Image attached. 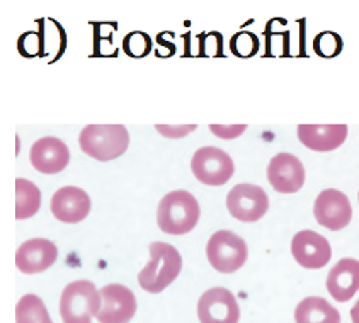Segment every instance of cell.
<instances>
[{
	"instance_id": "1",
	"label": "cell",
	"mask_w": 359,
	"mask_h": 323,
	"mask_svg": "<svg viewBox=\"0 0 359 323\" xmlns=\"http://www.w3.org/2000/svg\"><path fill=\"white\" fill-rule=\"evenodd\" d=\"M150 262L140 270L138 284L147 293H162L170 286L181 274L182 257L177 249L169 243L154 242L150 243Z\"/></svg>"
},
{
	"instance_id": "2",
	"label": "cell",
	"mask_w": 359,
	"mask_h": 323,
	"mask_svg": "<svg viewBox=\"0 0 359 323\" xmlns=\"http://www.w3.org/2000/svg\"><path fill=\"white\" fill-rule=\"evenodd\" d=\"M199 213V202L193 194L182 189L172 191L158 202V228L169 235H186L196 228Z\"/></svg>"
},
{
	"instance_id": "3",
	"label": "cell",
	"mask_w": 359,
	"mask_h": 323,
	"mask_svg": "<svg viewBox=\"0 0 359 323\" xmlns=\"http://www.w3.org/2000/svg\"><path fill=\"white\" fill-rule=\"evenodd\" d=\"M79 145L87 157L109 162L128 150L130 135L123 125H89L81 131Z\"/></svg>"
},
{
	"instance_id": "4",
	"label": "cell",
	"mask_w": 359,
	"mask_h": 323,
	"mask_svg": "<svg viewBox=\"0 0 359 323\" xmlns=\"http://www.w3.org/2000/svg\"><path fill=\"white\" fill-rule=\"evenodd\" d=\"M101 306V293L94 282L86 279L70 282L60 298V315L63 323H93Z\"/></svg>"
},
{
	"instance_id": "5",
	"label": "cell",
	"mask_w": 359,
	"mask_h": 323,
	"mask_svg": "<svg viewBox=\"0 0 359 323\" xmlns=\"http://www.w3.org/2000/svg\"><path fill=\"white\" fill-rule=\"evenodd\" d=\"M247 243L243 238L230 230H218L206 243V257L215 270L223 274H232L245 264Z\"/></svg>"
},
{
	"instance_id": "6",
	"label": "cell",
	"mask_w": 359,
	"mask_h": 323,
	"mask_svg": "<svg viewBox=\"0 0 359 323\" xmlns=\"http://www.w3.org/2000/svg\"><path fill=\"white\" fill-rule=\"evenodd\" d=\"M191 170L206 186H223L233 177L235 165L226 151L215 146H203L193 155Z\"/></svg>"
},
{
	"instance_id": "7",
	"label": "cell",
	"mask_w": 359,
	"mask_h": 323,
	"mask_svg": "<svg viewBox=\"0 0 359 323\" xmlns=\"http://www.w3.org/2000/svg\"><path fill=\"white\" fill-rule=\"evenodd\" d=\"M226 208L238 221L254 223L269 209V198L262 187L254 184H237L226 196Z\"/></svg>"
},
{
	"instance_id": "8",
	"label": "cell",
	"mask_w": 359,
	"mask_h": 323,
	"mask_svg": "<svg viewBox=\"0 0 359 323\" xmlns=\"http://www.w3.org/2000/svg\"><path fill=\"white\" fill-rule=\"evenodd\" d=\"M315 219L318 225L329 230H342L349 225L353 218L349 198L337 189H325L315 199L313 206Z\"/></svg>"
},
{
	"instance_id": "9",
	"label": "cell",
	"mask_w": 359,
	"mask_h": 323,
	"mask_svg": "<svg viewBox=\"0 0 359 323\" xmlns=\"http://www.w3.org/2000/svg\"><path fill=\"white\" fill-rule=\"evenodd\" d=\"M198 318L201 323H238L241 310L229 289L211 288L199 298Z\"/></svg>"
},
{
	"instance_id": "10",
	"label": "cell",
	"mask_w": 359,
	"mask_h": 323,
	"mask_svg": "<svg viewBox=\"0 0 359 323\" xmlns=\"http://www.w3.org/2000/svg\"><path fill=\"white\" fill-rule=\"evenodd\" d=\"M291 254L294 261L305 269H322L329 264L332 249L329 240L317 231L302 230L291 240Z\"/></svg>"
},
{
	"instance_id": "11",
	"label": "cell",
	"mask_w": 359,
	"mask_h": 323,
	"mask_svg": "<svg viewBox=\"0 0 359 323\" xmlns=\"http://www.w3.org/2000/svg\"><path fill=\"white\" fill-rule=\"evenodd\" d=\"M267 181L276 193L294 194L305 184V167L291 153H278L267 167Z\"/></svg>"
},
{
	"instance_id": "12",
	"label": "cell",
	"mask_w": 359,
	"mask_h": 323,
	"mask_svg": "<svg viewBox=\"0 0 359 323\" xmlns=\"http://www.w3.org/2000/svg\"><path fill=\"white\" fill-rule=\"evenodd\" d=\"M102 306L97 313L99 323H128L137 313V300L131 289L123 284H107L101 291Z\"/></svg>"
},
{
	"instance_id": "13",
	"label": "cell",
	"mask_w": 359,
	"mask_h": 323,
	"mask_svg": "<svg viewBox=\"0 0 359 323\" xmlns=\"http://www.w3.org/2000/svg\"><path fill=\"white\" fill-rule=\"evenodd\" d=\"M29 160L38 172L46 175L58 174L69 165L70 150L60 138H39L31 146Z\"/></svg>"
},
{
	"instance_id": "14",
	"label": "cell",
	"mask_w": 359,
	"mask_h": 323,
	"mask_svg": "<svg viewBox=\"0 0 359 323\" xmlns=\"http://www.w3.org/2000/svg\"><path fill=\"white\" fill-rule=\"evenodd\" d=\"M58 249L46 238L24 242L15 252V266L22 274H38L50 269L57 262Z\"/></svg>"
},
{
	"instance_id": "15",
	"label": "cell",
	"mask_w": 359,
	"mask_h": 323,
	"mask_svg": "<svg viewBox=\"0 0 359 323\" xmlns=\"http://www.w3.org/2000/svg\"><path fill=\"white\" fill-rule=\"evenodd\" d=\"M51 213L62 223H79L90 213V198L81 187H60L51 198Z\"/></svg>"
},
{
	"instance_id": "16",
	"label": "cell",
	"mask_w": 359,
	"mask_h": 323,
	"mask_svg": "<svg viewBox=\"0 0 359 323\" xmlns=\"http://www.w3.org/2000/svg\"><path fill=\"white\" fill-rule=\"evenodd\" d=\"M327 291L339 303L349 301L359 291V261L341 259L327 276Z\"/></svg>"
},
{
	"instance_id": "17",
	"label": "cell",
	"mask_w": 359,
	"mask_h": 323,
	"mask_svg": "<svg viewBox=\"0 0 359 323\" xmlns=\"http://www.w3.org/2000/svg\"><path fill=\"white\" fill-rule=\"evenodd\" d=\"M348 131L346 125H300L298 138L313 151H332L346 142Z\"/></svg>"
},
{
	"instance_id": "18",
	"label": "cell",
	"mask_w": 359,
	"mask_h": 323,
	"mask_svg": "<svg viewBox=\"0 0 359 323\" xmlns=\"http://www.w3.org/2000/svg\"><path fill=\"white\" fill-rule=\"evenodd\" d=\"M297 323H341V315L329 301L318 296H309L294 310Z\"/></svg>"
},
{
	"instance_id": "19",
	"label": "cell",
	"mask_w": 359,
	"mask_h": 323,
	"mask_svg": "<svg viewBox=\"0 0 359 323\" xmlns=\"http://www.w3.org/2000/svg\"><path fill=\"white\" fill-rule=\"evenodd\" d=\"M41 206V193L31 181H15V218L27 219L38 213Z\"/></svg>"
},
{
	"instance_id": "20",
	"label": "cell",
	"mask_w": 359,
	"mask_h": 323,
	"mask_svg": "<svg viewBox=\"0 0 359 323\" xmlns=\"http://www.w3.org/2000/svg\"><path fill=\"white\" fill-rule=\"evenodd\" d=\"M15 322L18 323H53L48 313L45 303L36 294H26L15 306Z\"/></svg>"
},
{
	"instance_id": "21",
	"label": "cell",
	"mask_w": 359,
	"mask_h": 323,
	"mask_svg": "<svg viewBox=\"0 0 359 323\" xmlns=\"http://www.w3.org/2000/svg\"><path fill=\"white\" fill-rule=\"evenodd\" d=\"M123 50L128 57L143 58L151 51V38L142 31H133L123 39Z\"/></svg>"
},
{
	"instance_id": "22",
	"label": "cell",
	"mask_w": 359,
	"mask_h": 323,
	"mask_svg": "<svg viewBox=\"0 0 359 323\" xmlns=\"http://www.w3.org/2000/svg\"><path fill=\"white\" fill-rule=\"evenodd\" d=\"M230 48H232V53L235 57L249 58L257 53L259 39L255 38L252 33H245V31H242V33L233 36L232 41H230Z\"/></svg>"
},
{
	"instance_id": "23",
	"label": "cell",
	"mask_w": 359,
	"mask_h": 323,
	"mask_svg": "<svg viewBox=\"0 0 359 323\" xmlns=\"http://www.w3.org/2000/svg\"><path fill=\"white\" fill-rule=\"evenodd\" d=\"M342 48V41L339 38V34L330 33V31H325V33H320L315 38V51L320 57L330 58V57H337L341 53Z\"/></svg>"
},
{
	"instance_id": "24",
	"label": "cell",
	"mask_w": 359,
	"mask_h": 323,
	"mask_svg": "<svg viewBox=\"0 0 359 323\" xmlns=\"http://www.w3.org/2000/svg\"><path fill=\"white\" fill-rule=\"evenodd\" d=\"M247 130L245 125H232V126H220V125H210V131H213L218 138L223 139H233L241 137L243 131Z\"/></svg>"
},
{
	"instance_id": "25",
	"label": "cell",
	"mask_w": 359,
	"mask_h": 323,
	"mask_svg": "<svg viewBox=\"0 0 359 323\" xmlns=\"http://www.w3.org/2000/svg\"><path fill=\"white\" fill-rule=\"evenodd\" d=\"M158 133L165 138H182L186 135H189L191 131L196 130V126L189 125V126H163V125H157Z\"/></svg>"
},
{
	"instance_id": "26",
	"label": "cell",
	"mask_w": 359,
	"mask_h": 323,
	"mask_svg": "<svg viewBox=\"0 0 359 323\" xmlns=\"http://www.w3.org/2000/svg\"><path fill=\"white\" fill-rule=\"evenodd\" d=\"M351 320H353V323H359V301L351 310Z\"/></svg>"
},
{
	"instance_id": "27",
	"label": "cell",
	"mask_w": 359,
	"mask_h": 323,
	"mask_svg": "<svg viewBox=\"0 0 359 323\" xmlns=\"http://www.w3.org/2000/svg\"><path fill=\"white\" fill-rule=\"evenodd\" d=\"M358 202H359V193H358Z\"/></svg>"
}]
</instances>
